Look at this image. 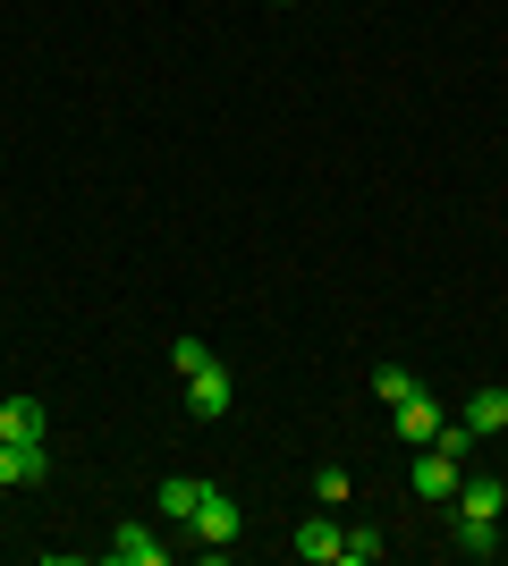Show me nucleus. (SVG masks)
I'll list each match as a JSON object with an SVG mask.
<instances>
[{"instance_id": "1", "label": "nucleus", "mask_w": 508, "mask_h": 566, "mask_svg": "<svg viewBox=\"0 0 508 566\" xmlns=\"http://www.w3.org/2000/svg\"><path fill=\"white\" fill-rule=\"evenodd\" d=\"M238 533H246V507H238V491L204 482V507L187 516V542H195V549H212V558H220V549L238 542Z\"/></svg>"}, {"instance_id": "2", "label": "nucleus", "mask_w": 508, "mask_h": 566, "mask_svg": "<svg viewBox=\"0 0 508 566\" xmlns=\"http://www.w3.org/2000/svg\"><path fill=\"white\" fill-rule=\"evenodd\" d=\"M51 482V440H0V491Z\"/></svg>"}, {"instance_id": "3", "label": "nucleus", "mask_w": 508, "mask_h": 566, "mask_svg": "<svg viewBox=\"0 0 508 566\" xmlns=\"http://www.w3.org/2000/svg\"><path fill=\"white\" fill-rule=\"evenodd\" d=\"M458 457H440V449H415V465H407V482H415V499H433V507H449L458 499Z\"/></svg>"}, {"instance_id": "4", "label": "nucleus", "mask_w": 508, "mask_h": 566, "mask_svg": "<svg viewBox=\"0 0 508 566\" xmlns=\"http://www.w3.org/2000/svg\"><path fill=\"white\" fill-rule=\"evenodd\" d=\"M339 542H348V524H331V507H322V516H305V524L289 533V549H297L305 566H339Z\"/></svg>"}, {"instance_id": "5", "label": "nucleus", "mask_w": 508, "mask_h": 566, "mask_svg": "<svg viewBox=\"0 0 508 566\" xmlns=\"http://www.w3.org/2000/svg\"><path fill=\"white\" fill-rule=\"evenodd\" d=\"M102 558H111V566H162V558H169V542H162V533H153V524H120Z\"/></svg>"}, {"instance_id": "6", "label": "nucleus", "mask_w": 508, "mask_h": 566, "mask_svg": "<svg viewBox=\"0 0 508 566\" xmlns=\"http://www.w3.org/2000/svg\"><path fill=\"white\" fill-rule=\"evenodd\" d=\"M390 423H398V440H407V449H424V440L440 431V398H433V389H415V398L390 406Z\"/></svg>"}, {"instance_id": "7", "label": "nucleus", "mask_w": 508, "mask_h": 566, "mask_svg": "<svg viewBox=\"0 0 508 566\" xmlns=\"http://www.w3.org/2000/svg\"><path fill=\"white\" fill-rule=\"evenodd\" d=\"M458 516H491L500 524V507H508V482L500 473H458V499H449Z\"/></svg>"}, {"instance_id": "8", "label": "nucleus", "mask_w": 508, "mask_h": 566, "mask_svg": "<svg viewBox=\"0 0 508 566\" xmlns=\"http://www.w3.org/2000/svg\"><path fill=\"white\" fill-rule=\"evenodd\" d=\"M187 406L212 423V415H229V373H220V355L204 364V373H187Z\"/></svg>"}, {"instance_id": "9", "label": "nucleus", "mask_w": 508, "mask_h": 566, "mask_svg": "<svg viewBox=\"0 0 508 566\" xmlns=\"http://www.w3.org/2000/svg\"><path fill=\"white\" fill-rule=\"evenodd\" d=\"M0 440H51V406L9 398V406H0Z\"/></svg>"}, {"instance_id": "10", "label": "nucleus", "mask_w": 508, "mask_h": 566, "mask_svg": "<svg viewBox=\"0 0 508 566\" xmlns=\"http://www.w3.org/2000/svg\"><path fill=\"white\" fill-rule=\"evenodd\" d=\"M195 507H204V473H169V482H162V516L187 524Z\"/></svg>"}, {"instance_id": "11", "label": "nucleus", "mask_w": 508, "mask_h": 566, "mask_svg": "<svg viewBox=\"0 0 508 566\" xmlns=\"http://www.w3.org/2000/svg\"><path fill=\"white\" fill-rule=\"evenodd\" d=\"M466 423H475V440L508 431V389H475V398H466Z\"/></svg>"}, {"instance_id": "12", "label": "nucleus", "mask_w": 508, "mask_h": 566, "mask_svg": "<svg viewBox=\"0 0 508 566\" xmlns=\"http://www.w3.org/2000/svg\"><path fill=\"white\" fill-rule=\"evenodd\" d=\"M382 558H390V542L373 533V524H356V533L339 542V566H382Z\"/></svg>"}, {"instance_id": "13", "label": "nucleus", "mask_w": 508, "mask_h": 566, "mask_svg": "<svg viewBox=\"0 0 508 566\" xmlns=\"http://www.w3.org/2000/svg\"><path fill=\"white\" fill-rule=\"evenodd\" d=\"M424 449H440V457H458V465H466V457H475V423H466V415H458V423L440 415V431L424 440Z\"/></svg>"}, {"instance_id": "14", "label": "nucleus", "mask_w": 508, "mask_h": 566, "mask_svg": "<svg viewBox=\"0 0 508 566\" xmlns=\"http://www.w3.org/2000/svg\"><path fill=\"white\" fill-rule=\"evenodd\" d=\"M458 549L466 558H491V549H500V524L491 516H458Z\"/></svg>"}, {"instance_id": "15", "label": "nucleus", "mask_w": 508, "mask_h": 566, "mask_svg": "<svg viewBox=\"0 0 508 566\" xmlns=\"http://www.w3.org/2000/svg\"><path fill=\"white\" fill-rule=\"evenodd\" d=\"M415 389H424V380L407 373V364H382V373H373V398L382 406H398V398H415Z\"/></svg>"}, {"instance_id": "16", "label": "nucleus", "mask_w": 508, "mask_h": 566, "mask_svg": "<svg viewBox=\"0 0 508 566\" xmlns=\"http://www.w3.org/2000/svg\"><path fill=\"white\" fill-rule=\"evenodd\" d=\"M169 364H178V380H187V373H204V364H212V347H204V338H178V347H169Z\"/></svg>"}, {"instance_id": "17", "label": "nucleus", "mask_w": 508, "mask_h": 566, "mask_svg": "<svg viewBox=\"0 0 508 566\" xmlns=\"http://www.w3.org/2000/svg\"><path fill=\"white\" fill-rule=\"evenodd\" d=\"M314 499H322V507H339V499H348V473L322 465V473H314Z\"/></svg>"}]
</instances>
